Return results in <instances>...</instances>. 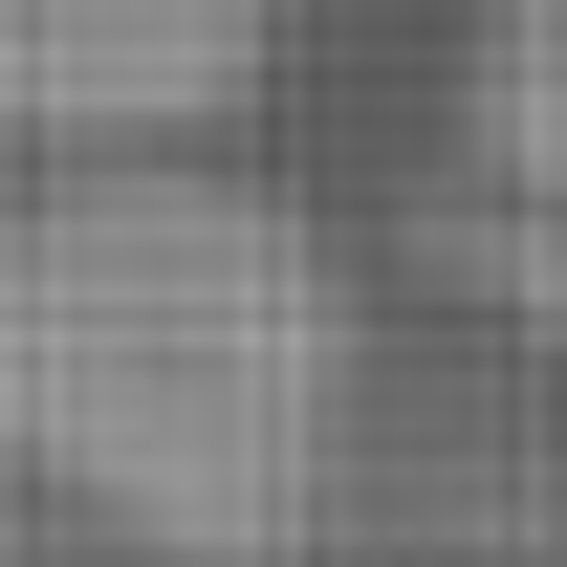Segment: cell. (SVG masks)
Instances as JSON below:
<instances>
[{
    "label": "cell",
    "mask_w": 567,
    "mask_h": 567,
    "mask_svg": "<svg viewBox=\"0 0 567 567\" xmlns=\"http://www.w3.org/2000/svg\"><path fill=\"white\" fill-rule=\"evenodd\" d=\"M350 436V306L306 218L197 153H87L0 218V458H44L175 567H262Z\"/></svg>",
    "instance_id": "cell-1"
},
{
    "label": "cell",
    "mask_w": 567,
    "mask_h": 567,
    "mask_svg": "<svg viewBox=\"0 0 567 567\" xmlns=\"http://www.w3.org/2000/svg\"><path fill=\"white\" fill-rule=\"evenodd\" d=\"M284 0H0V110L66 153H197L262 87Z\"/></svg>",
    "instance_id": "cell-2"
},
{
    "label": "cell",
    "mask_w": 567,
    "mask_h": 567,
    "mask_svg": "<svg viewBox=\"0 0 567 567\" xmlns=\"http://www.w3.org/2000/svg\"><path fill=\"white\" fill-rule=\"evenodd\" d=\"M458 132H481L502 218L567 240V0H458Z\"/></svg>",
    "instance_id": "cell-3"
}]
</instances>
